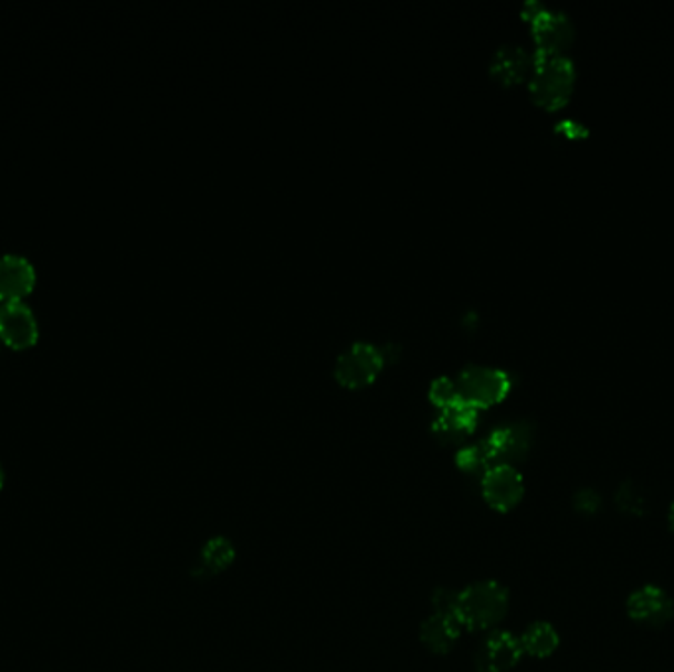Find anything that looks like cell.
Instances as JSON below:
<instances>
[{
	"label": "cell",
	"instance_id": "10",
	"mask_svg": "<svg viewBox=\"0 0 674 672\" xmlns=\"http://www.w3.org/2000/svg\"><path fill=\"white\" fill-rule=\"evenodd\" d=\"M34 312L24 302L10 301L0 306V337L12 347H28L36 342Z\"/></svg>",
	"mask_w": 674,
	"mask_h": 672
},
{
	"label": "cell",
	"instance_id": "8",
	"mask_svg": "<svg viewBox=\"0 0 674 672\" xmlns=\"http://www.w3.org/2000/svg\"><path fill=\"white\" fill-rule=\"evenodd\" d=\"M628 613L629 618L643 626H665L673 619L674 601L665 590L656 586H643L629 596Z\"/></svg>",
	"mask_w": 674,
	"mask_h": 672
},
{
	"label": "cell",
	"instance_id": "12",
	"mask_svg": "<svg viewBox=\"0 0 674 672\" xmlns=\"http://www.w3.org/2000/svg\"><path fill=\"white\" fill-rule=\"evenodd\" d=\"M34 266L20 255L0 256V298L20 301L34 286Z\"/></svg>",
	"mask_w": 674,
	"mask_h": 672
},
{
	"label": "cell",
	"instance_id": "4",
	"mask_svg": "<svg viewBox=\"0 0 674 672\" xmlns=\"http://www.w3.org/2000/svg\"><path fill=\"white\" fill-rule=\"evenodd\" d=\"M525 19L533 27L538 54L566 55V50L575 40V27L566 14L547 9L540 2H527Z\"/></svg>",
	"mask_w": 674,
	"mask_h": 672
},
{
	"label": "cell",
	"instance_id": "16",
	"mask_svg": "<svg viewBox=\"0 0 674 672\" xmlns=\"http://www.w3.org/2000/svg\"><path fill=\"white\" fill-rule=\"evenodd\" d=\"M233 560H235V550L228 538H213L201 553V564L211 574L225 570Z\"/></svg>",
	"mask_w": 674,
	"mask_h": 672
},
{
	"label": "cell",
	"instance_id": "5",
	"mask_svg": "<svg viewBox=\"0 0 674 672\" xmlns=\"http://www.w3.org/2000/svg\"><path fill=\"white\" fill-rule=\"evenodd\" d=\"M385 351L371 344H354L337 357L334 377L346 389H364L385 367Z\"/></svg>",
	"mask_w": 674,
	"mask_h": 672
},
{
	"label": "cell",
	"instance_id": "13",
	"mask_svg": "<svg viewBox=\"0 0 674 672\" xmlns=\"http://www.w3.org/2000/svg\"><path fill=\"white\" fill-rule=\"evenodd\" d=\"M535 55L517 44H505L492 57V75L505 85L519 83L533 72Z\"/></svg>",
	"mask_w": 674,
	"mask_h": 672
},
{
	"label": "cell",
	"instance_id": "14",
	"mask_svg": "<svg viewBox=\"0 0 674 672\" xmlns=\"http://www.w3.org/2000/svg\"><path fill=\"white\" fill-rule=\"evenodd\" d=\"M462 631H464V626L457 619L456 613L436 611L420 627V639L432 653L446 654L452 647L456 645L457 637Z\"/></svg>",
	"mask_w": 674,
	"mask_h": 672
},
{
	"label": "cell",
	"instance_id": "2",
	"mask_svg": "<svg viewBox=\"0 0 674 672\" xmlns=\"http://www.w3.org/2000/svg\"><path fill=\"white\" fill-rule=\"evenodd\" d=\"M509 609V594L497 581H477L457 594L456 616L464 629L485 631L497 626Z\"/></svg>",
	"mask_w": 674,
	"mask_h": 672
},
{
	"label": "cell",
	"instance_id": "3",
	"mask_svg": "<svg viewBox=\"0 0 674 672\" xmlns=\"http://www.w3.org/2000/svg\"><path fill=\"white\" fill-rule=\"evenodd\" d=\"M460 397L477 410L487 409L497 405L510 391V375L502 369L483 367V365H467L456 381Z\"/></svg>",
	"mask_w": 674,
	"mask_h": 672
},
{
	"label": "cell",
	"instance_id": "6",
	"mask_svg": "<svg viewBox=\"0 0 674 672\" xmlns=\"http://www.w3.org/2000/svg\"><path fill=\"white\" fill-rule=\"evenodd\" d=\"M530 444H533V427L525 420L495 428L489 437L480 442L489 468L510 465V462L520 460L529 452Z\"/></svg>",
	"mask_w": 674,
	"mask_h": 672
},
{
	"label": "cell",
	"instance_id": "19",
	"mask_svg": "<svg viewBox=\"0 0 674 672\" xmlns=\"http://www.w3.org/2000/svg\"><path fill=\"white\" fill-rule=\"evenodd\" d=\"M576 510L583 515H593L600 510V495L590 490H583L576 495Z\"/></svg>",
	"mask_w": 674,
	"mask_h": 672
},
{
	"label": "cell",
	"instance_id": "21",
	"mask_svg": "<svg viewBox=\"0 0 674 672\" xmlns=\"http://www.w3.org/2000/svg\"><path fill=\"white\" fill-rule=\"evenodd\" d=\"M2 483H4V472H2V468H0V490H2Z\"/></svg>",
	"mask_w": 674,
	"mask_h": 672
},
{
	"label": "cell",
	"instance_id": "11",
	"mask_svg": "<svg viewBox=\"0 0 674 672\" xmlns=\"http://www.w3.org/2000/svg\"><path fill=\"white\" fill-rule=\"evenodd\" d=\"M480 422V410L467 405L462 397L447 405L444 409H440L432 430L440 440L444 442H460L465 437H470L474 432L475 427Z\"/></svg>",
	"mask_w": 674,
	"mask_h": 672
},
{
	"label": "cell",
	"instance_id": "7",
	"mask_svg": "<svg viewBox=\"0 0 674 672\" xmlns=\"http://www.w3.org/2000/svg\"><path fill=\"white\" fill-rule=\"evenodd\" d=\"M482 493L492 510L499 513L515 510L525 495L523 475L513 465H493L483 473Z\"/></svg>",
	"mask_w": 674,
	"mask_h": 672
},
{
	"label": "cell",
	"instance_id": "20",
	"mask_svg": "<svg viewBox=\"0 0 674 672\" xmlns=\"http://www.w3.org/2000/svg\"><path fill=\"white\" fill-rule=\"evenodd\" d=\"M668 523H671V528L674 531V501L673 505H671V511H668Z\"/></svg>",
	"mask_w": 674,
	"mask_h": 672
},
{
	"label": "cell",
	"instance_id": "9",
	"mask_svg": "<svg viewBox=\"0 0 674 672\" xmlns=\"http://www.w3.org/2000/svg\"><path fill=\"white\" fill-rule=\"evenodd\" d=\"M520 641L517 637L510 636L507 631L492 633L483 641V645L477 651L475 663L480 672H507L519 663Z\"/></svg>",
	"mask_w": 674,
	"mask_h": 672
},
{
	"label": "cell",
	"instance_id": "17",
	"mask_svg": "<svg viewBox=\"0 0 674 672\" xmlns=\"http://www.w3.org/2000/svg\"><path fill=\"white\" fill-rule=\"evenodd\" d=\"M618 507L628 515H641L645 511V497L633 483H623L618 491Z\"/></svg>",
	"mask_w": 674,
	"mask_h": 672
},
{
	"label": "cell",
	"instance_id": "15",
	"mask_svg": "<svg viewBox=\"0 0 674 672\" xmlns=\"http://www.w3.org/2000/svg\"><path fill=\"white\" fill-rule=\"evenodd\" d=\"M523 653L537 657V659H547L555 653L560 643V637L556 633L555 627L545 621H537L523 633L519 639Z\"/></svg>",
	"mask_w": 674,
	"mask_h": 672
},
{
	"label": "cell",
	"instance_id": "1",
	"mask_svg": "<svg viewBox=\"0 0 674 672\" xmlns=\"http://www.w3.org/2000/svg\"><path fill=\"white\" fill-rule=\"evenodd\" d=\"M576 70L568 55L535 54L529 90L545 109H560L575 90Z\"/></svg>",
	"mask_w": 674,
	"mask_h": 672
},
{
	"label": "cell",
	"instance_id": "18",
	"mask_svg": "<svg viewBox=\"0 0 674 672\" xmlns=\"http://www.w3.org/2000/svg\"><path fill=\"white\" fill-rule=\"evenodd\" d=\"M430 399L436 405L438 409H444L447 405L456 402V400L460 399L456 381H452V379H447V377H440V379L432 382V387H430Z\"/></svg>",
	"mask_w": 674,
	"mask_h": 672
}]
</instances>
